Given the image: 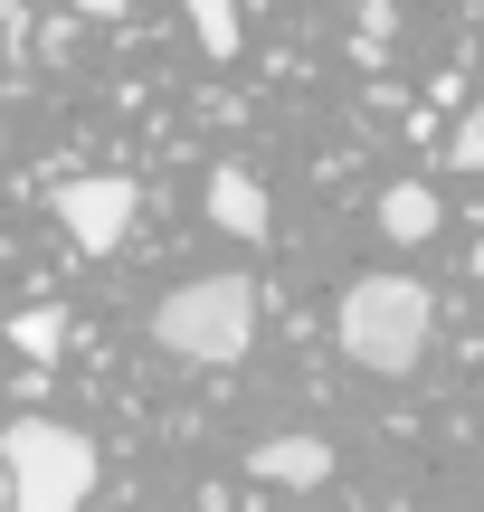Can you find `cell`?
<instances>
[{"label":"cell","mask_w":484,"mask_h":512,"mask_svg":"<svg viewBox=\"0 0 484 512\" xmlns=\"http://www.w3.org/2000/svg\"><path fill=\"white\" fill-rule=\"evenodd\" d=\"M10 351L57 361V351H67V313H10Z\"/></svg>","instance_id":"9c48e42d"},{"label":"cell","mask_w":484,"mask_h":512,"mask_svg":"<svg viewBox=\"0 0 484 512\" xmlns=\"http://www.w3.org/2000/svg\"><path fill=\"white\" fill-rule=\"evenodd\" d=\"M333 332H342V351H352L361 370H380V380H409L418 351H428V332H437V294L418 285V275H361V285L342 294Z\"/></svg>","instance_id":"6da1fadb"},{"label":"cell","mask_w":484,"mask_h":512,"mask_svg":"<svg viewBox=\"0 0 484 512\" xmlns=\"http://www.w3.org/2000/svg\"><path fill=\"white\" fill-rule=\"evenodd\" d=\"M76 10H86V19H124V0H76Z\"/></svg>","instance_id":"8fae6325"},{"label":"cell","mask_w":484,"mask_h":512,"mask_svg":"<svg viewBox=\"0 0 484 512\" xmlns=\"http://www.w3.org/2000/svg\"><path fill=\"white\" fill-rule=\"evenodd\" d=\"M209 219H219L228 238H266L276 209H266V190L247 181V171H209Z\"/></svg>","instance_id":"8992f818"},{"label":"cell","mask_w":484,"mask_h":512,"mask_svg":"<svg viewBox=\"0 0 484 512\" xmlns=\"http://www.w3.org/2000/svg\"><path fill=\"white\" fill-rule=\"evenodd\" d=\"M0 465H10V512H86L95 494V437L57 418H10Z\"/></svg>","instance_id":"3957f363"},{"label":"cell","mask_w":484,"mask_h":512,"mask_svg":"<svg viewBox=\"0 0 484 512\" xmlns=\"http://www.w3.org/2000/svg\"><path fill=\"white\" fill-rule=\"evenodd\" d=\"M152 342L171 361H200V370H228L247 342H257V285L247 275H190L152 304Z\"/></svg>","instance_id":"7a4b0ae2"},{"label":"cell","mask_w":484,"mask_h":512,"mask_svg":"<svg viewBox=\"0 0 484 512\" xmlns=\"http://www.w3.org/2000/svg\"><path fill=\"white\" fill-rule=\"evenodd\" d=\"M0 512H10V465H0Z\"/></svg>","instance_id":"7c38bea8"},{"label":"cell","mask_w":484,"mask_h":512,"mask_svg":"<svg viewBox=\"0 0 484 512\" xmlns=\"http://www.w3.org/2000/svg\"><path fill=\"white\" fill-rule=\"evenodd\" d=\"M181 10H190V38L209 57H238V0H181Z\"/></svg>","instance_id":"ba28073f"},{"label":"cell","mask_w":484,"mask_h":512,"mask_svg":"<svg viewBox=\"0 0 484 512\" xmlns=\"http://www.w3.org/2000/svg\"><path fill=\"white\" fill-rule=\"evenodd\" d=\"M380 228L390 238H437V190L428 181H390L380 190Z\"/></svg>","instance_id":"52a82bcc"},{"label":"cell","mask_w":484,"mask_h":512,"mask_svg":"<svg viewBox=\"0 0 484 512\" xmlns=\"http://www.w3.org/2000/svg\"><path fill=\"white\" fill-rule=\"evenodd\" d=\"M247 475H257V484H285V494H304V484L333 475V446H323V437H266L257 456H247Z\"/></svg>","instance_id":"5b68a950"},{"label":"cell","mask_w":484,"mask_h":512,"mask_svg":"<svg viewBox=\"0 0 484 512\" xmlns=\"http://www.w3.org/2000/svg\"><path fill=\"white\" fill-rule=\"evenodd\" d=\"M447 152H456V171H475V181H484V105L456 124V143H447Z\"/></svg>","instance_id":"30bf717a"},{"label":"cell","mask_w":484,"mask_h":512,"mask_svg":"<svg viewBox=\"0 0 484 512\" xmlns=\"http://www.w3.org/2000/svg\"><path fill=\"white\" fill-rule=\"evenodd\" d=\"M57 219L86 256H114L133 238V181L124 171H86V181H57Z\"/></svg>","instance_id":"277c9868"}]
</instances>
